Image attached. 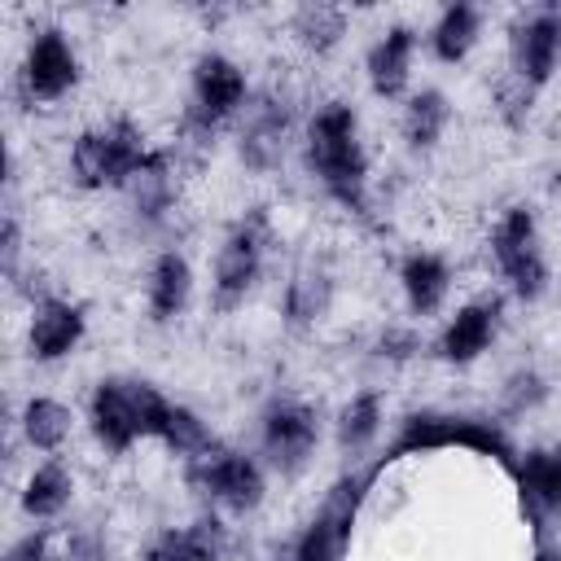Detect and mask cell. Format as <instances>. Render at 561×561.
<instances>
[{"label": "cell", "mask_w": 561, "mask_h": 561, "mask_svg": "<svg viewBox=\"0 0 561 561\" xmlns=\"http://www.w3.org/2000/svg\"><path fill=\"white\" fill-rule=\"evenodd\" d=\"M83 79V61L75 39L61 26H35L26 35L22 61H18V92L26 105H57L66 101Z\"/></svg>", "instance_id": "cell-8"}, {"label": "cell", "mask_w": 561, "mask_h": 561, "mask_svg": "<svg viewBox=\"0 0 561 561\" xmlns=\"http://www.w3.org/2000/svg\"><path fill=\"white\" fill-rule=\"evenodd\" d=\"M289 131H294L289 96H280L276 88L254 92L245 114L237 118V158H241V167L254 171V175H272L285 158Z\"/></svg>", "instance_id": "cell-11"}, {"label": "cell", "mask_w": 561, "mask_h": 561, "mask_svg": "<svg viewBox=\"0 0 561 561\" xmlns=\"http://www.w3.org/2000/svg\"><path fill=\"white\" fill-rule=\"evenodd\" d=\"M381 430H386V394L377 390V386H364V390H355L337 412H333V447L342 451V456H364V451H373L377 447V438H381Z\"/></svg>", "instance_id": "cell-24"}, {"label": "cell", "mask_w": 561, "mask_h": 561, "mask_svg": "<svg viewBox=\"0 0 561 561\" xmlns=\"http://www.w3.org/2000/svg\"><path fill=\"white\" fill-rule=\"evenodd\" d=\"M158 447H167L175 460L193 465V460H202L206 451H215V447H219V438L210 434V425L202 421V412H193L188 403H175L171 425H167V434H162V443H158Z\"/></svg>", "instance_id": "cell-28"}, {"label": "cell", "mask_w": 561, "mask_h": 561, "mask_svg": "<svg viewBox=\"0 0 561 561\" xmlns=\"http://www.w3.org/2000/svg\"><path fill=\"white\" fill-rule=\"evenodd\" d=\"M272 241H276V232H272L267 206H250L245 215H237L228 224V232L215 245V263H210V307L215 311L245 307V298L263 285Z\"/></svg>", "instance_id": "cell-5"}, {"label": "cell", "mask_w": 561, "mask_h": 561, "mask_svg": "<svg viewBox=\"0 0 561 561\" xmlns=\"http://www.w3.org/2000/svg\"><path fill=\"white\" fill-rule=\"evenodd\" d=\"M373 355L381 364H408V359L421 355V333L412 324H386L377 333V342H373Z\"/></svg>", "instance_id": "cell-31"}, {"label": "cell", "mask_w": 561, "mask_h": 561, "mask_svg": "<svg viewBox=\"0 0 561 561\" xmlns=\"http://www.w3.org/2000/svg\"><path fill=\"white\" fill-rule=\"evenodd\" d=\"M486 259L504 285L508 298L517 302H539L552 285V263L543 250V228H539V210L530 202H513L495 215L491 237H486Z\"/></svg>", "instance_id": "cell-4"}, {"label": "cell", "mask_w": 561, "mask_h": 561, "mask_svg": "<svg viewBox=\"0 0 561 561\" xmlns=\"http://www.w3.org/2000/svg\"><path fill=\"white\" fill-rule=\"evenodd\" d=\"M543 399H548V377L539 373V368H513L508 377H504V386H500V412L504 416H530V412H539L543 408Z\"/></svg>", "instance_id": "cell-29"}, {"label": "cell", "mask_w": 561, "mask_h": 561, "mask_svg": "<svg viewBox=\"0 0 561 561\" xmlns=\"http://www.w3.org/2000/svg\"><path fill=\"white\" fill-rule=\"evenodd\" d=\"M18 434L31 451L39 456H57L70 438H75V408L53 399V394H31L18 408Z\"/></svg>", "instance_id": "cell-26"}, {"label": "cell", "mask_w": 561, "mask_h": 561, "mask_svg": "<svg viewBox=\"0 0 561 561\" xmlns=\"http://www.w3.org/2000/svg\"><path fill=\"white\" fill-rule=\"evenodd\" d=\"M351 31V13L342 4H298L289 13V39L307 53V57H329L342 48Z\"/></svg>", "instance_id": "cell-27"}, {"label": "cell", "mask_w": 561, "mask_h": 561, "mask_svg": "<svg viewBox=\"0 0 561 561\" xmlns=\"http://www.w3.org/2000/svg\"><path fill=\"white\" fill-rule=\"evenodd\" d=\"M250 96H254V88H250V75L237 57H228L219 48L197 53L193 70H188V105L180 114L184 145L206 149L228 123H237L245 114Z\"/></svg>", "instance_id": "cell-3"}, {"label": "cell", "mask_w": 561, "mask_h": 561, "mask_svg": "<svg viewBox=\"0 0 561 561\" xmlns=\"http://www.w3.org/2000/svg\"><path fill=\"white\" fill-rule=\"evenodd\" d=\"M61 552H66V561H110V543L96 526H75L66 535Z\"/></svg>", "instance_id": "cell-33"}, {"label": "cell", "mask_w": 561, "mask_h": 561, "mask_svg": "<svg viewBox=\"0 0 561 561\" xmlns=\"http://www.w3.org/2000/svg\"><path fill=\"white\" fill-rule=\"evenodd\" d=\"M333 307V272L324 263H298L280 289V316L289 329H316Z\"/></svg>", "instance_id": "cell-25"}, {"label": "cell", "mask_w": 561, "mask_h": 561, "mask_svg": "<svg viewBox=\"0 0 561 561\" xmlns=\"http://www.w3.org/2000/svg\"><path fill=\"white\" fill-rule=\"evenodd\" d=\"M513 486L535 522H552L561 513V443H535L508 460Z\"/></svg>", "instance_id": "cell-20"}, {"label": "cell", "mask_w": 561, "mask_h": 561, "mask_svg": "<svg viewBox=\"0 0 561 561\" xmlns=\"http://www.w3.org/2000/svg\"><path fill=\"white\" fill-rule=\"evenodd\" d=\"M320 438H324L320 408L298 394H276L259 412V460L267 465V473L285 478V482L302 478L311 469Z\"/></svg>", "instance_id": "cell-6"}, {"label": "cell", "mask_w": 561, "mask_h": 561, "mask_svg": "<svg viewBox=\"0 0 561 561\" xmlns=\"http://www.w3.org/2000/svg\"><path fill=\"white\" fill-rule=\"evenodd\" d=\"M83 337H88V307L79 298H61V294L31 298L26 333H22V351L31 364H61L83 346Z\"/></svg>", "instance_id": "cell-12"}, {"label": "cell", "mask_w": 561, "mask_h": 561, "mask_svg": "<svg viewBox=\"0 0 561 561\" xmlns=\"http://www.w3.org/2000/svg\"><path fill=\"white\" fill-rule=\"evenodd\" d=\"M500 311H504V298L500 294H478V298L460 302L443 320V329L434 337V355L443 364H451V368L478 364L495 346V337H500Z\"/></svg>", "instance_id": "cell-15"}, {"label": "cell", "mask_w": 561, "mask_h": 561, "mask_svg": "<svg viewBox=\"0 0 561 561\" xmlns=\"http://www.w3.org/2000/svg\"><path fill=\"white\" fill-rule=\"evenodd\" d=\"M302 167L311 184L329 202H337L351 215H368V193H373V162L359 127V110L342 96L320 101L307 123H302Z\"/></svg>", "instance_id": "cell-1"}, {"label": "cell", "mask_w": 561, "mask_h": 561, "mask_svg": "<svg viewBox=\"0 0 561 561\" xmlns=\"http://www.w3.org/2000/svg\"><path fill=\"white\" fill-rule=\"evenodd\" d=\"M193 289H197V272H193L188 254L175 250V245L158 250L149 272H145V316H149V324H158V329L175 324L188 311Z\"/></svg>", "instance_id": "cell-19"}, {"label": "cell", "mask_w": 561, "mask_h": 561, "mask_svg": "<svg viewBox=\"0 0 561 561\" xmlns=\"http://www.w3.org/2000/svg\"><path fill=\"white\" fill-rule=\"evenodd\" d=\"M153 153L145 127L127 114H114L105 123L83 127L66 149V180L79 193H123L127 180L145 167Z\"/></svg>", "instance_id": "cell-2"}, {"label": "cell", "mask_w": 561, "mask_h": 561, "mask_svg": "<svg viewBox=\"0 0 561 561\" xmlns=\"http://www.w3.org/2000/svg\"><path fill=\"white\" fill-rule=\"evenodd\" d=\"M123 197H127L131 219H140V224H167L175 215V206H180V158H175V149H158L153 145V153L145 158V167L127 180Z\"/></svg>", "instance_id": "cell-18"}, {"label": "cell", "mask_w": 561, "mask_h": 561, "mask_svg": "<svg viewBox=\"0 0 561 561\" xmlns=\"http://www.w3.org/2000/svg\"><path fill=\"white\" fill-rule=\"evenodd\" d=\"M451 127V101L443 88L425 83V88H412L399 105V140L412 149V153H430L443 145Z\"/></svg>", "instance_id": "cell-23"}, {"label": "cell", "mask_w": 561, "mask_h": 561, "mask_svg": "<svg viewBox=\"0 0 561 561\" xmlns=\"http://www.w3.org/2000/svg\"><path fill=\"white\" fill-rule=\"evenodd\" d=\"M193 486L202 491L206 508L219 517H254L267 500V465L259 460V451H241L219 443L215 451H206L202 460L184 465Z\"/></svg>", "instance_id": "cell-7"}, {"label": "cell", "mask_w": 561, "mask_h": 561, "mask_svg": "<svg viewBox=\"0 0 561 561\" xmlns=\"http://www.w3.org/2000/svg\"><path fill=\"white\" fill-rule=\"evenodd\" d=\"M0 259H4V276L13 280L18 263H22V219H18V210H9L4 224H0Z\"/></svg>", "instance_id": "cell-34"}, {"label": "cell", "mask_w": 561, "mask_h": 561, "mask_svg": "<svg viewBox=\"0 0 561 561\" xmlns=\"http://www.w3.org/2000/svg\"><path fill=\"white\" fill-rule=\"evenodd\" d=\"M443 447H465V451H486L500 460H513L508 438L500 434L495 421H473V416H438V412H416L403 421V430L390 443V456H416V451H443Z\"/></svg>", "instance_id": "cell-10"}, {"label": "cell", "mask_w": 561, "mask_h": 561, "mask_svg": "<svg viewBox=\"0 0 561 561\" xmlns=\"http://www.w3.org/2000/svg\"><path fill=\"white\" fill-rule=\"evenodd\" d=\"M416 48H421V31L412 22H390L377 31V39L364 53V79L377 101H403L412 92Z\"/></svg>", "instance_id": "cell-16"}, {"label": "cell", "mask_w": 561, "mask_h": 561, "mask_svg": "<svg viewBox=\"0 0 561 561\" xmlns=\"http://www.w3.org/2000/svg\"><path fill=\"white\" fill-rule=\"evenodd\" d=\"M140 561H206V557H202L197 539L188 535V526H162L145 539Z\"/></svg>", "instance_id": "cell-30"}, {"label": "cell", "mask_w": 561, "mask_h": 561, "mask_svg": "<svg viewBox=\"0 0 561 561\" xmlns=\"http://www.w3.org/2000/svg\"><path fill=\"white\" fill-rule=\"evenodd\" d=\"M399 294H403V307L412 320H430L447 307L451 298V285H456V267L443 250H408L399 259Z\"/></svg>", "instance_id": "cell-17"}, {"label": "cell", "mask_w": 561, "mask_h": 561, "mask_svg": "<svg viewBox=\"0 0 561 561\" xmlns=\"http://www.w3.org/2000/svg\"><path fill=\"white\" fill-rule=\"evenodd\" d=\"M75 491H79L75 469H70L61 456H44L39 465L26 469V478H22V486H18V508H22L26 522L48 526V522H57V517L70 513Z\"/></svg>", "instance_id": "cell-21"}, {"label": "cell", "mask_w": 561, "mask_h": 561, "mask_svg": "<svg viewBox=\"0 0 561 561\" xmlns=\"http://www.w3.org/2000/svg\"><path fill=\"white\" fill-rule=\"evenodd\" d=\"M364 500V478H342L324 504L311 513V522L294 535L289 543V561H342L351 548V526Z\"/></svg>", "instance_id": "cell-13"}, {"label": "cell", "mask_w": 561, "mask_h": 561, "mask_svg": "<svg viewBox=\"0 0 561 561\" xmlns=\"http://www.w3.org/2000/svg\"><path fill=\"white\" fill-rule=\"evenodd\" d=\"M4 561H66V552L53 543V535L44 526H35V530H26L22 539L9 543Z\"/></svg>", "instance_id": "cell-32"}, {"label": "cell", "mask_w": 561, "mask_h": 561, "mask_svg": "<svg viewBox=\"0 0 561 561\" xmlns=\"http://www.w3.org/2000/svg\"><path fill=\"white\" fill-rule=\"evenodd\" d=\"M482 26H486V13L469 0H451L438 9V18L430 22L425 31V48L438 66H460L473 57V48L482 44Z\"/></svg>", "instance_id": "cell-22"}, {"label": "cell", "mask_w": 561, "mask_h": 561, "mask_svg": "<svg viewBox=\"0 0 561 561\" xmlns=\"http://www.w3.org/2000/svg\"><path fill=\"white\" fill-rule=\"evenodd\" d=\"M88 434L105 456H127L145 443L136 412V377H101L88 394Z\"/></svg>", "instance_id": "cell-14"}, {"label": "cell", "mask_w": 561, "mask_h": 561, "mask_svg": "<svg viewBox=\"0 0 561 561\" xmlns=\"http://www.w3.org/2000/svg\"><path fill=\"white\" fill-rule=\"evenodd\" d=\"M561 70V9L535 4L508 26V83L539 96Z\"/></svg>", "instance_id": "cell-9"}]
</instances>
